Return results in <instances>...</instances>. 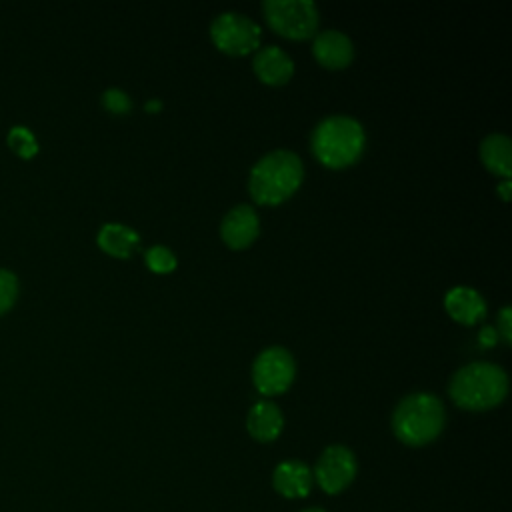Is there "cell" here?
I'll use <instances>...</instances> for the list:
<instances>
[{
    "label": "cell",
    "mask_w": 512,
    "mask_h": 512,
    "mask_svg": "<svg viewBox=\"0 0 512 512\" xmlns=\"http://www.w3.org/2000/svg\"><path fill=\"white\" fill-rule=\"evenodd\" d=\"M304 180V166L290 150H272L250 170L248 190L256 204L276 206L288 200Z\"/></svg>",
    "instance_id": "obj_1"
},
{
    "label": "cell",
    "mask_w": 512,
    "mask_h": 512,
    "mask_svg": "<svg viewBox=\"0 0 512 512\" xmlns=\"http://www.w3.org/2000/svg\"><path fill=\"white\" fill-rule=\"evenodd\" d=\"M448 394L458 408L470 412L490 410L506 398L508 374L492 362H470L454 372Z\"/></svg>",
    "instance_id": "obj_2"
},
{
    "label": "cell",
    "mask_w": 512,
    "mask_h": 512,
    "mask_svg": "<svg viewBox=\"0 0 512 512\" xmlns=\"http://www.w3.org/2000/svg\"><path fill=\"white\" fill-rule=\"evenodd\" d=\"M446 424L444 404L430 392H414L402 398L392 412L394 436L412 448L434 442Z\"/></svg>",
    "instance_id": "obj_3"
},
{
    "label": "cell",
    "mask_w": 512,
    "mask_h": 512,
    "mask_svg": "<svg viewBox=\"0 0 512 512\" xmlns=\"http://www.w3.org/2000/svg\"><path fill=\"white\" fill-rule=\"evenodd\" d=\"M364 142L366 134L358 120L350 116H328L316 124L310 148L322 166L340 170L362 156Z\"/></svg>",
    "instance_id": "obj_4"
},
{
    "label": "cell",
    "mask_w": 512,
    "mask_h": 512,
    "mask_svg": "<svg viewBox=\"0 0 512 512\" xmlns=\"http://www.w3.org/2000/svg\"><path fill=\"white\" fill-rule=\"evenodd\" d=\"M262 10L268 26L284 38L304 40L316 36L320 14L310 0H266Z\"/></svg>",
    "instance_id": "obj_5"
},
{
    "label": "cell",
    "mask_w": 512,
    "mask_h": 512,
    "mask_svg": "<svg viewBox=\"0 0 512 512\" xmlns=\"http://www.w3.org/2000/svg\"><path fill=\"white\" fill-rule=\"evenodd\" d=\"M260 26L238 12H222L210 24L214 46L230 56H246L260 46Z\"/></svg>",
    "instance_id": "obj_6"
},
{
    "label": "cell",
    "mask_w": 512,
    "mask_h": 512,
    "mask_svg": "<svg viewBox=\"0 0 512 512\" xmlns=\"http://www.w3.org/2000/svg\"><path fill=\"white\" fill-rule=\"evenodd\" d=\"M296 376V362L282 346L262 350L252 364V382L264 396H278L286 392Z\"/></svg>",
    "instance_id": "obj_7"
},
{
    "label": "cell",
    "mask_w": 512,
    "mask_h": 512,
    "mask_svg": "<svg viewBox=\"0 0 512 512\" xmlns=\"http://www.w3.org/2000/svg\"><path fill=\"white\" fill-rule=\"evenodd\" d=\"M356 472L358 462L354 452L342 444H332L326 446L318 456L312 470V478L322 488V492L334 496L344 492L352 484Z\"/></svg>",
    "instance_id": "obj_8"
},
{
    "label": "cell",
    "mask_w": 512,
    "mask_h": 512,
    "mask_svg": "<svg viewBox=\"0 0 512 512\" xmlns=\"http://www.w3.org/2000/svg\"><path fill=\"white\" fill-rule=\"evenodd\" d=\"M260 234V218L248 204L234 206L220 222V238L232 250L250 246Z\"/></svg>",
    "instance_id": "obj_9"
},
{
    "label": "cell",
    "mask_w": 512,
    "mask_h": 512,
    "mask_svg": "<svg viewBox=\"0 0 512 512\" xmlns=\"http://www.w3.org/2000/svg\"><path fill=\"white\" fill-rule=\"evenodd\" d=\"M312 54L318 60V64H322L324 68L342 70L352 62L354 46L344 32L324 30L314 36Z\"/></svg>",
    "instance_id": "obj_10"
},
{
    "label": "cell",
    "mask_w": 512,
    "mask_h": 512,
    "mask_svg": "<svg viewBox=\"0 0 512 512\" xmlns=\"http://www.w3.org/2000/svg\"><path fill=\"white\" fill-rule=\"evenodd\" d=\"M314 484L312 470L300 460H284L272 472V488L288 500H298L310 494Z\"/></svg>",
    "instance_id": "obj_11"
},
{
    "label": "cell",
    "mask_w": 512,
    "mask_h": 512,
    "mask_svg": "<svg viewBox=\"0 0 512 512\" xmlns=\"http://www.w3.org/2000/svg\"><path fill=\"white\" fill-rule=\"evenodd\" d=\"M252 70L260 82L268 86H282L294 74L292 58L278 46H264L256 50L252 60Z\"/></svg>",
    "instance_id": "obj_12"
},
{
    "label": "cell",
    "mask_w": 512,
    "mask_h": 512,
    "mask_svg": "<svg viewBox=\"0 0 512 512\" xmlns=\"http://www.w3.org/2000/svg\"><path fill=\"white\" fill-rule=\"evenodd\" d=\"M444 308L452 320L466 326H472L486 316L484 298L470 286L450 288L444 296Z\"/></svg>",
    "instance_id": "obj_13"
},
{
    "label": "cell",
    "mask_w": 512,
    "mask_h": 512,
    "mask_svg": "<svg viewBox=\"0 0 512 512\" xmlns=\"http://www.w3.org/2000/svg\"><path fill=\"white\" fill-rule=\"evenodd\" d=\"M248 434L258 442H272L284 428V416L280 408L270 400L256 402L246 416Z\"/></svg>",
    "instance_id": "obj_14"
},
{
    "label": "cell",
    "mask_w": 512,
    "mask_h": 512,
    "mask_svg": "<svg viewBox=\"0 0 512 512\" xmlns=\"http://www.w3.org/2000/svg\"><path fill=\"white\" fill-rule=\"evenodd\" d=\"M138 242L140 234L120 222H106L96 234V244L100 246V250L114 258H130Z\"/></svg>",
    "instance_id": "obj_15"
},
{
    "label": "cell",
    "mask_w": 512,
    "mask_h": 512,
    "mask_svg": "<svg viewBox=\"0 0 512 512\" xmlns=\"http://www.w3.org/2000/svg\"><path fill=\"white\" fill-rule=\"evenodd\" d=\"M480 160L496 176L512 174V142L506 134H488L480 142Z\"/></svg>",
    "instance_id": "obj_16"
},
{
    "label": "cell",
    "mask_w": 512,
    "mask_h": 512,
    "mask_svg": "<svg viewBox=\"0 0 512 512\" xmlns=\"http://www.w3.org/2000/svg\"><path fill=\"white\" fill-rule=\"evenodd\" d=\"M6 142L8 146L20 156V158H32L38 154V140L34 136V132L28 128V126H22V124H16L8 130V136H6Z\"/></svg>",
    "instance_id": "obj_17"
},
{
    "label": "cell",
    "mask_w": 512,
    "mask_h": 512,
    "mask_svg": "<svg viewBox=\"0 0 512 512\" xmlns=\"http://www.w3.org/2000/svg\"><path fill=\"white\" fill-rule=\"evenodd\" d=\"M144 260L146 266L154 272V274H170L176 268V256L168 246L162 244H154L144 252Z\"/></svg>",
    "instance_id": "obj_18"
},
{
    "label": "cell",
    "mask_w": 512,
    "mask_h": 512,
    "mask_svg": "<svg viewBox=\"0 0 512 512\" xmlns=\"http://www.w3.org/2000/svg\"><path fill=\"white\" fill-rule=\"evenodd\" d=\"M18 286V276L8 268H0V316L14 306L18 298Z\"/></svg>",
    "instance_id": "obj_19"
},
{
    "label": "cell",
    "mask_w": 512,
    "mask_h": 512,
    "mask_svg": "<svg viewBox=\"0 0 512 512\" xmlns=\"http://www.w3.org/2000/svg\"><path fill=\"white\" fill-rule=\"evenodd\" d=\"M102 106L112 114H128L132 110V100L124 90L108 88L102 94Z\"/></svg>",
    "instance_id": "obj_20"
},
{
    "label": "cell",
    "mask_w": 512,
    "mask_h": 512,
    "mask_svg": "<svg viewBox=\"0 0 512 512\" xmlns=\"http://www.w3.org/2000/svg\"><path fill=\"white\" fill-rule=\"evenodd\" d=\"M498 332L506 344H512V310L504 306L498 314Z\"/></svg>",
    "instance_id": "obj_21"
},
{
    "label": "cell",
    "mask_w": 512,
    "mask_h": 512,
    "mask_svg": "<svg viewBox=\"0 0 512 512\" xmlns=\"http://www.w3.org/2000/svg\"><path fill=\"white\" fill-rule=\"evenodd\" d=\"M496 340H498V336H496V330H494V328L484 326V328L480 330V344H484V346H494Z\"/></svg>",
    "instance_id": "obj_22"
},
{
    "label": "cell",
    "mask_w": 512,
    "mask_h": 512,
    "mask_svg": "<svg viewBox=\"0 0 512 512\" xmlns=\"http://www.w3.org/2000/svg\"><path fill=\"white\" fill-rule=\"evenodd\" d=\"M510 190H512V182H510V178H504V180L498 184V194H500V198H502L504 202L510 200Z\"/></svg>",
    "instance_id": "obj_23"
},
{
    "label": "cell",
    "mask_w": 512,
    "mask_h": 512,
    "mask_svg": "<svg viewBox=\"0 0 512 512\" xmlns=\"http://www.w3.org/2000/svg\"><path fill=\"white\" fill-rule=\"evenodd\" d=\"M160 108H162V102H160V100H150V102H146V110H148V112H160Z\"/></svg>",
    "instance_id": "obj_24"
},
{
    "label": "cell",
    "mask_w": 512,
    "mask_h": 512,
    "mask_svg": "<svg viewBox=\"0 0 512 512\" xmlns=\"http://www.w3.org/2000/svg\"><path fill=\"white\" fill-rule=\"evenodd\" d=\"M300 512H326L324 508H318V506H312V508H304V510H300Z\"/></svg>",
    "instance_id": "obj_25"
}]
</instances>
